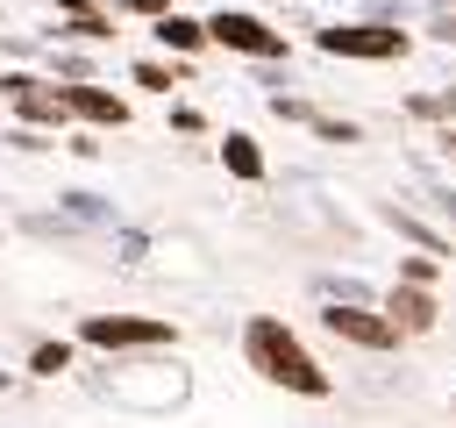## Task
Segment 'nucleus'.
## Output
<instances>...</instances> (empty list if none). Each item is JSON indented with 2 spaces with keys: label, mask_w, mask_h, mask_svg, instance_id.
Masks as SVG:
<instances>
[{
  "label": "nucleus",
  "mask_w": 456,
  "mask_h": 428,
  "mask_svg": "<svg viewBox=\"0 0 456 428\" xmlns=\"http://www.w3.org/2000/svg\"><path fill=\"white\" fill-rule=\"evenodd\" d=\"M242 364H249L264 385L299 392V399H328V392H335L328 364H321V357L299 342V328L278 321V314H249V321H242Z\"/></svg>",
  "instance_id": "f257e3e1"
},
{
  "label": "nucleus",
  "mask_w": 456,
  "mask_h": 428,
  "mask_svg": "<svg viewBox=\"0 0 456 428\" xmlns=\"http://www.w3.org/2000/svg\"><path fill=\"white\" fill-rule=\"evenodd\" d=\"M314 50H321V57H342V64H392V57L413 50V36L363 14V21H328V29H314Z\"/></svg>",
  "instance_id": "f03ea898"
},
{
  "label": "nucleus",
  "mask_w": 456,
  "mask_h": 428,
  "mask_svg": "<svg viewBox=\"0 0 456 428\" xmlns=\"http://www.w3.org/2000/svg\"><path fill=\"white\" fill-rule=\"evenodd\" d=\"M314 321L342 342V350H370V357H385V350H399L406 335H399V321L378 307V300H321L314 307Z\"/></svg>",
  "instance_id": "7ed1b4c3"
},
{
  "label": "nucleus",
  "mask_w": 456,
  "mask_h": 428,
  "mask_svg": "<svg viewBox=\"0 0 456 428\" xmlns=\"http://www.w3.org/2000/svg\"><path fill=\"white\" fill-rule=\"evenodd\" d=\"M207 43H221L228 57H249V64H285V57H292V36L271 29V21L249 14V7H214V14H207Z\"/></svg>",
  "instance_id": "20e7f679"
},
{
  "label": "nucleus",
  "mask_w": 456,
  "mask_h": 428,
  "mask_svg": "<svg viewBox=\"0 0 456 428\" xmlns=\"http://www.w3.org/2000/svg\"><path fill=\"white\" fill-rule=\"evenodd\" d=\"M78 335L93 350H164V342H178V328L164 314H86Z\"/></svg>",
  "instance_id": "39448f33"
},
{
  "label": "nucleus",
  "mask_w": 456,
  "mask_h": 428,
  "mask_svg": "<svg viewBox=\"0 0 456 428\" xmlns=\"http://www.w3.org/2000/svg\"><path fill=\"white\" fill-rule=\"evenodd\" d=\"M0 100L7 107H21L28 121H64L71 107H64V86H50V78H36V71H0Z\"/></svg>",
  "instance_id": "423d86ee"
},
{
  "label": "nucleus",
  "mask_w": 456,
  "mask_h": 428,
  "mask_svg": "<svg viewBox=\"0 0 456 428\" xmlns=\"http://www.w3.org/2000/svg\"><path fill=\"white\" fill-rule=\"evenodd\" d=\"M392 321H399V335L413 342V335H435L442 328V300H435V285H406V278H392V292L378 300Z\"/></svg>",
  "instance_id": "0eeeda50"
},
{
  "label": "nucleus",
  "mask_w": 456,
  "mask_h": 428,
  "mask_svg": "<svg viewBox=\"0 0 456 428\" xmlns=\"http://www.w3.org/2000/svg\"><path fill=\"white\" fill-rule=\"evenodd\" d=\"M64 107H71L78 121H93V128H128V100L107 93V86H93V78H71V86H64Z\"/></svg>",
  "instance_id": "6e6552de"
},
{
  "label": "nucleus",
  "mask_w": 456,
  "mask_h": 428,
  "mask_svg": "<svg viewBox=\"0 0 456 428\" xmlns=\"http://www.w3.org/2000/svg\"><path fill=\"white\" fill-rule=\"evenodd\" d=\"M150 29H157V43H164L171 57H200V50H207V21H200V14H178V7H164Z\"/></svg>",
  "instance_id": "1a4fd4ad"
},
{
  "label": "nucleus",
  "mask_w": 456,
  "mask_h": 428,
  "mask_svg": "<svg viewBox=\"0 0 456 428\" xmlns=\"http://www.w3.org/2000/svg\"><path fill=\"white\" fill-rule=\"evenodd\" d=\"M221 171H228V178H242V185H256V178L271 171L249 128H228V136H221Z\"/></svg>",
  "instance_id": "9d476101"
},
{
  "label": "nucleus",
  "mask_w": 456,
  "mask_h": 428,
  "mask_svg": "<svg viewBox=\"0 0 456 428\" xmlns=\"http://www.w3.org/2000/svg\"><path fill=\"white\" fill-rule=\"evenodd\" d=\"M128 78H135L142 93H178V86H185V64H164V57H142V64H135Z\"/></svg>",
  "instance_id": "9b49d317"
},
{
  "label": "nucleus",
  "mask_w": 456,
  "mask_h": 428,
  "mask_svg": "<svg viewBox=\"0 0 456 428\" xmlns=\"http://www.w3.org/2000/svg\"><path fill=\"white\" fill-rule=\"evenodd\" d=\"M28 371H36V378H64V371H71V342H36V350H28Z\"/></svg>",
  "instance_id": "f8f14e48"
},
{
  "label": "nucleus",
  "mask_w": 456,
  "mask_h": 428,
  "mask_svg": "<svg viewBox=\"0 0 456 428\" xmlns=\"http://www.w3.org/2000/svg\"><path fill=\"white\" fill-rule=\"evenodd\" d=\"M406 114H413V121H456V86H449V93H413Z\"/></svg>",
  "instance_id": "ddd939ff"
},
{
  "label": "nucleus",
  "mask_w": 456,
  "mask_h": 428,
  "mask_svg": "<svg viewBox=\"0 0 456 428\" xmlns=\"http://www.w3.org/2000/svg\"><path fill=\"white\" fill-rule=\"evenodd\" d=\"M57 36H71V43H107V36H114V21H107V14H71Z\"/></svg>",
  "instance_id": "4468645a"
},
{
  "label": "nucleus",
  "mask_w": 456,
  "mask_h": 428,
  "mask_svg": "<svg viewBox=\"0 0 456 428\" xmlns=\"http://www.w3.org/2000/svg\"><path fill=\"white\" fill-rule=\"evenodd\" d=\"M306 128H314L321 143H363V128H356V121H342V114H321V107H314V121H306Z\"/></svg>",
  "instance_id": "2eb2a0df"
},
{
  "label": "nucleus",
  "mask_w": 456,
  "mask_h": 428,
  "mask_svg": "<svg viewBox=\"0 0 456 428\" xmlns=\"http://www.w3.org/2000/svg\"><path fill=\"white\" fill-rule=\"evenodd\" d=\"M399 278H406V285H435V278H442L435 250H413V257H399Z\"/></svg>",
  "instance_id": "dca6fc26"
},
{
  "label": "nucleus",
  "mask_w": 456,
  "mask_h": 428,
  "mask_svg": "<svg viewBox=\"0 0 456 428\" xmlns=\"http://www.w3.org/2000/svg\"><path fill=\"white\" fill-rule=\"evenodd\" d=\"M271 114H278V121H299V128H306V121H314V100H306V93H271Z\"/></svg>",
  "instance_id": "f3484780"
},
{
  "label": "nucleus",
  "mask_w": 456,
  "mask_h": 428,
  "mask_svg": "<svg viewBox=\"0 0 456 428\" xmlns=\"http://www.w3.org/2000/svg\"><path fill=\"white\" fill-rule=\"evenodd\" d=\"M321 300H378L363 278H321Z\"/></svg>",
  "instance_id": "a211bd4d"
},
{
  "label": "nucleus",
  "mask_w": 456,
  "mask_h": 428,
  "mask_svg": "<svg viewBox=\"0 0 456 428\" xmlns=\"http://www.w3.org/2000/svg\"><path fill=\"white\" fill-rule=\"evenodd\" d=\"M428 36H435V43H442V50H456V7H442V14H435V21H428Z\"/></svg>",
  "instance_id": "6ab92c4d"
},
{
  "label": "nucleus",
  "mask_w": 456,
  "mask_h": 428,
  "mask_svg": "<svg viewBox=\"0 0 456 428\" xmlns=\"http://www.w3.org/2000/svg\"><path fill=\"white\" fill-rule=\"evenodd\" d=\"M171 128H185V136H200V128H207V114H200V107H171Z\"/></svg>",
  "instance_id": "aec40b11"
},
{
  "label": "nucleus",
  "mask_w": 456,
  "mask_h": 428,
  "mask_svg": "<svg viewBox=\"0 0 456 428\" xmlns=\"http://www.w3.org/2000/svg\"><path fill=\"white\" fill-rule=\"evenodd\" d=\"M114 7H121V14H142V21H157L171 0H114Z\"/></svg>",
  "instance_id": "412c9836"
},
{
  "label": "nucleus",
  "mask_w": 456,
  "mask_h": 428,
  "mask_svg": "<svg viewBox=\"0 0 456 428\" xmlns=\"http://www.w3.org/2000/svg\"><path fill=\"white\" fill-rule=\"evenodd\" d=\"M435 150H442V157H456V121H449V128L435 136Z\"/></svg>",
  "instance_id": "4be33fe9"
},
{
  "label": "nucleus",
  "mask_w": 456,
  "mask_h": 428,
  "mask_svg": "<svg viewBox=\"0 0 456 428\" xmlns=\"http://www.w3.org/2000/svg\"><path fill=\"white\" fill-rule=\"evenodd\" d=\"M64 14H100V0H57Z\"/></svg>",
  "instance_id": "5701e85b"
},
{
  "label": "nucleus",
  "mask_w": 456,
  "mask_h": 428,
  "mask_svg": "<svg viewBox=\"0 0 456 428\" xmlns=\"http://www.w3.org/2000/svg\"><path fill=\"white\" fill-rule=\"evenodd\" d=\"M449 421H456V392H449Z\"/></svg>",
  "instance_id": "b1692460"
},
{
  "label": "nucleus",
  "mask_w": 456,
  "mask_h": 428,
  "mask_svg": "<svg viewBox=\"0 0 456 428\" xmlns=\"http://www.w3.org/2000/svg\"><path fill=\"white\" fill-rule=\"evenodd\" d=\"M442 7H456V0H442Z\"/></svg>",
  "instance_id": "393cba45"
}]
</instances>
